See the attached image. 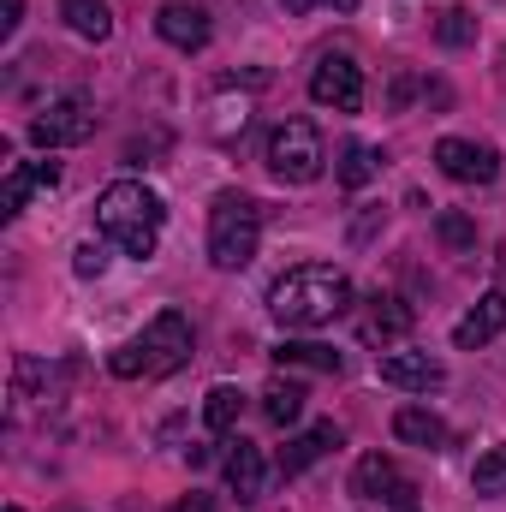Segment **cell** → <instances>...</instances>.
<instances>
[{"instance_id":"28","label":"cell","mask_w":506,"mask_h":512,"mask_svg":"<svg viewBox=\"0 0 506 512\" xmlns=\"http://www.w3.org/2000/svg\"><path fill=\"white\" fill-rule=\"evenodd\" d=\"M173 512H215V495H197V489H191L185 501H173Z\"/></svg>"},{"instance_id":"21","label":"cell","mask_w":506,"mask_h":512,"mask_svg":"<svg viewBox=\"0 0 506 512\" xmlns=\"http://www.w3.org/2000/svg\"><path fill=\"white\" fill-rule=\"evenodd\" d=\"M376 167H381V149H370V143H358V137H352V143L340 149V167H334V179H340L346 191H364V185L376 179Z\"/></svg>"},{"instance_id":"27","label":"cell","mask_w":506,"mask_h":512,"mask_svg":"<svg viewBox=\"0 0 506 512\" xmlns=\"http://www.w3.org/2000/svg\"><path fill=\"white\" fill-rule=\"evenodd\" d=\"M24 24V0H0V36H12Z\"/></svg>"},{"instance_id":"18","label":"cell","mask_w":506,"mask_h":512,"mask_svg":"<svg viewBox=\"0 0 506 512\" xmlns=\"http://www.w3.org/2000/svg\"><path fill=\"white\" fill-rule=\"evenodd\" d=\"M411 322H417V310L405 298H393V292H376L370 298V340H405Z\"/></svg>"},{"instance_id":"19","label":"cell","mask_w":506,"mask_h":512,"mask_svg":"<svg viewBox=\"0 0 506 512\" xmlns=\"http://www.w3.org/2000/svg\"><path fill=\"white\" fill-rule=\"evenodd\" d=\"M60 12H66V24H72L84 42H108V36H114V6H108V0H66Z\"/></svg>"},{"instance_id":"11","label":"cell","mask_w":506,"mask_h":512,"mask_svg":"<svg viewBox=\"0 0 506 512\" xmlns=\"http://www.w3.org/2000/svg\"><path fill=\"white\" fill-rule=\"evenodd\" d=\"M155 30H161V42H173V48H185V54L209 48V12L191 6V0H167V6L155 12Z\"/></svg>"},{"instance_id":"25","label":"cell","mask_w":506,"mask_h":512,"mask_svg":"<svg viewBox=\"0 0 506 512\" xmlns=\"http://www.w3.org/2000/svg\"><path fill=\"white\" fill-rule=\"evenodd\" d=\"M471 489L477 495H506V447H489L471 471Z\"/></svg>"},{"instance_id":"2","label":"cell","mask_w":506,"mask_h":512,"mask_svg":"<svg viewBox=\"0 0 506 512\" xmlns=\"http://www.w3.org/2000/svg\"><path fill=\"white\" fill-rule=\"evenodd\" d=\"M161 221H167L161 197H155L149 185H137V179H120V185H108V191L96 197V227H102L126 256H155Z\"/></svg>"},{"instance_id":"10","label":"cell","mask_w":506,"mask_h":512,"mask_svg":"<svg viewBox=\"0 0 506 512\" xmlns=\"http://www.w3.org/2000/svg\"><path fill=\"white\" fill-rule=\"evenodd\" d=\"M340 441H346V429H340V423H310L304 435H292V441L280 447V459H274V465H280V477H304V471H310L316 459H328Z\"/></svg>"},{"instance_id":"17","label":"cell","mask_w":506,"mask_h":512,"mask_svg":"<svg viewBox=\"0 0 506 512\" xmlns=\"http://www.w3.org/2000/svg\"><path fill=\"white\" fill-rule=\"evenodd\" d=\"M393 435H399L405 447H441V441H447V423H441L435 411H423V405H399V411H393Z\"/></svg>"},{"instance_id":"29","label":"cell","mask_w":506,"mask_h":512,"mask_svg":"<svg viewBox=\"0 0 506 512\" xmlns=\"http://www.w3.org/2000/svg\"><path fill=\"white\" fill-rule=\"evenodd\" d=\"M280 6H286V12H292V18H304V12H316V6H322V0H280Z\"/></svg>"},{"instance_id":"22","label":"cell","mask_w":506,"mask_h":512,"mask_svg":"<svg viewBox=\"0 0 506 512\" xmlns=\"http://www.w3.org/2000/svg\"><path fill=\"white\" fill-rule=\"evenodd\" d=\"M262 411H268V423H298L304 417V387L298 382H286V376H274V382L262 387Z\"/></svg>"},{"instance_id":"26","label":"cell","mask_w":506,"mask_h":512,"mask_svg":"<svg viewBox=\"0 0 506 512\" xmlns=\"http://www.w3.org/2000/svg\"><path fill=\"white\" fill-rule=\"evenodd\" d=\"M72 268H78V274L90 280V274H102V268H108V251H102V245H78V256H72Z\"/></svg>"},{"instance_id":"24","label":"cell","mask_w":506,"mask_h":512,"mask_svg":"<svg viewBox=\"0 0 506 512\" xmlns=\"http://www.w3.org/2000/svg\"><path fill=\"white\" fill-rule=\"evenodd\" d=\"M435 239H441L447 251H477V221H471L465 209H441V215H435Z\"/></svg>"},{"instance_id":"20","label":"cell","mask_w":506,"mask_h":512,"mask_svg":"<svg viewBox=\"0 0 506 512\" xmlns=\"http://www.w3.org/2000/svg\"><path fill=\"white\" fill-rule=\"evenodd\" d=\"M239 417H245V393H239L233 382L209 387V399H203V423H209L215 435H233V429H239Z\"/></svg>"},{"instance_id":"14","label":"cell","mask_w":506,"mask_h":512,"mask_svg":"<svg viewBox=\"0 0 506 512\" xmlns=\"http://www.w3.org/2000/svg\"><path fill=\"white\" fill-rule=\"evenodd\" d=\"M268 358H274L280 370H286V364H292V370H322V376H340V370H346V358H340L334 346H316V340H280Z\"/></svg>"},{"instance_id":"3","label":"cell","mask_w":506,"mask_h":512,"mask_svg":"<svg viewBox=\"0 0 506 512\" xmlns=\"http://www.w3.org/2000/svg\"><path fill=\"white\" fill-rule=\"evenodd\" d=\"M185 358H191V322L179 310H161L131 346L108 352V370L120 382H137V376H173V370H185Z\"/></svg>"},{"instance_id":"6","label":"cell","mask_w":506,"mask_h":512,"mask_svg":"<svg viewBox=\"0 0 506 512\" xmlns=\"http://www.w3.org/2000/svg\"><path fill=\"white\" fill-rule=\"evenodd\" d=\"M310 102L334 108V114H358L364 108V66L352 54H322L310 72Z\"/></svg>"},{"instance_id":"32","label":"cell","mask_w":506,"mask_h":512,"mask_svg":"<svg viewBox=\"0 0 506 512\" xmlns=\"http://www.w3.org/2000/svg\"><path fill=\"white\" fill-rule=\"evenodd\" d=\"M405 512H411V507H405Z\"/></svg>"},{"instance_id":"12","label":"cell","mask_w":506,"mask_h":512,"mask_svg":"<svg viewBox=\"0 0 506 512\" xmlns=\"http://www.w3.org/2000/svg\"><path fill=\"white\" fill-rule=\"evenodd\" d=\"M60 185V161H18L12 173H6V191H0V215L12 221V215H24V203L36 197V191H54Z\"/></svg>"},{"instance_id":"7","label":"cell","mask_w":506,"mask_h":512,"mask_svg":"<svg viewBox=\"0 0 506 512\" xmlns=\"http://www.w3.org/2000/svg\"><path fill=\"white\" fill-rule=\"evenodd\" d=\"M96 131V108L84 96H66V102H48L36 120H30V143L36 149H72Z\"/></svg>"},{"instance_id":"15","label":"cell","mask_w":506,"mask_h":512,"mask_svg":"<svg viewBox=\"0 0 506 512\" xmlns=\"http://www.w3.org/2000/svg\"><path fill=\"white\" fill-rule=\"evenodd\" d=\"M399 489V465L387 459V453H364L358 465H352V495L358 501H387Z\"/></svg>"},{"instance_id":"5","label":"cell","mask_w":506,"mask_h":512,"mask_svg":"<svg viewBox=\"0 0 506 512\" xmlns=\"http://www.w3.org/2000/svg\"><path fill=\"white\" fill-rule=\"evenodd\" d=\"M262 161H268V173L280 185H316L322 167H328V143H322V131L310 126V120H280V126L268 131Z\"/></svg>"},{"instance_id":"9","label":"cell","mask_w":506,"mask_h":512,"mask_svg":"<svg viewBox=\"0 0 506 512\" xmlns=\"http://www.w3.org/2000/svg\"><path fill=\"white\" fill-rule=\"evenodd\" d=\"M376 376L405 393H435V387H447V364L429 352H387V358H376Z\"/></svg>"},{"instance_id":"8","label":"cell","mask_w":506,"mask_h":512,"mask_svg":"<svg viewBox=\"0 0 506 512\" xmlns=\"http://www.w3.org/2000/svg\"><path fill=\"white\" fill-rule=\"evenodd\" d=\"M435 167L459 185H495L501 179V155L489 143H465V137H441L435 143Z\"/></svg>"},{"instance_id":"30","label":"cell","mask_w":506,"mask_h":512,"mask_svg":"<svg viewBox=\"0 0 506 512\" xmlns=\"http://www.w3.org/2000/svg\"><path fill=\"white\" fill-rule=\"evenodd\" d=\"M334 6H340V12H352V6H358V0H334Z\"/></svg>"},{"instance_id":"13","label":"cell","mask_w":506,"mask_h":512,"mask_svg":"<svg viewBox=\"0 0 506 512\" xmlns=\"http://www.w3.org/2000/svg\"><path fill=\"white\" fill-rule=\"evenodd\" d=\"M501 328H506V286H495V292H483L477 310L453 328V346H459V352H477V346H489Z\"/></svg>"},{"instance_id":"23","label":"cell","mask_w":506,"mask_h":512,"mask_svg":"<svg viewBox=\"0 0 506 512\" xmlns=\"http://www.w3.org/2000/svg\"><path fill=\"white\" fill-rule=\"evenodd\" d=\"M435 42H441V48H471V42H477V12H465V6L435 12Z\"/></svg>"},{"instance_id":"31","label":"cell","mask_w":506,"mask_h":512,"mask_svg":"<svg viewBox=\"0 0 506 512\" xmlns=\"http://www.w3.org/2000/svg\"><path fill=\"white\" fill-rule=\"evenodd\" d=\"M6 512H24V507H6Z\"/></svg>"},{"instance_id":"16","label":"cell","mask_w":506,"mask_h":512,"mask_svg":"<svg viewBox=\"0 0 506 512\" xmlns=\"http://www.w3.org/2000/svg\"><path fill=\"white\" fill-rule=\"evenodd\" d=\"M227 483H233V495H239V501H262V483H268L262 447H251V441H239V447L227 453Z\"/></svg>"},{"instance_id":"4","label":"cell","mask_w":506,"mask_h":512,"mask_svg":"<svg viewBox=\"0 0 506 512\" xmlns=\"http://www.w3.org/2000/svg\"><path fill=\"white\" fill-rule=\"evenodd\" d=\"M262 245V203L245 191H221L209 203V262L215 268H251Z\"/></svg>"},{"instance_id":"1","label":"cell","mask_w":506,"mask_h":512,"mask_svg":"<svg viewBox=\"0 0 506 512\" xmlns=\"http://www.w3.org/2000/svg\"><path fill=\"white\" fill-rule=\"evenodd\" d=\"M352 310V280L334 262H298L268 286V316L280 328H328Z\"/></svg>"}]
</instances>
